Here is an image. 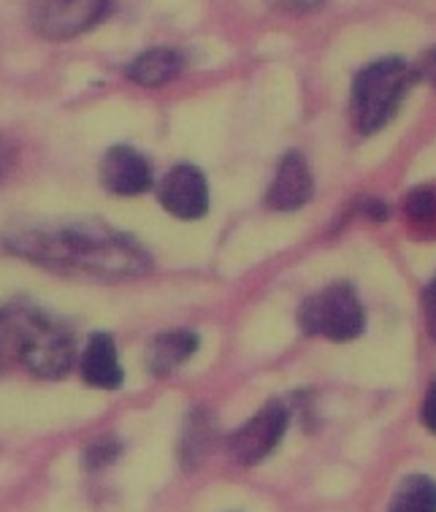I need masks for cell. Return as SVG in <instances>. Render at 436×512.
Masks as SVG:
<instances>
[{
	"label": "cell",
	"mask_w": 436,
	"mask_h": 512,
	"mask_svg": "<svg viewBox=\"0 0 436 512\" xmlns=\"http://www.w3.org/2000/svg\"><path fill=\"white\" fill-rule=\"evenodd\" d=\"M14 160H17V149H14L11 141H6L3 136H0V182L11 174Z\"/></svg>",
	"instance_id": "21"
},
{
	"label": "cell",
	"mask_w": 436,
	"mask_h": 512,
	"mask_svg": "<svg viewBox=\"0 0 436 512\" xmlns=\"http://www.w3.org/2000/svg\"><path fill=\"white\" fill-rule=\"evenodd\" d=\"M388 512H436V483L423 475L407 477L390 499Z\"/></svg>",
	"instance_id": "14"
},
{
	"label": "cell",
	"mask_w": 436,
	"mask_h": 512,
	"mask_svg": "<svg viewBox=\"0 0 436 512\" xmlns=\"http://www.w3.org/2000/svg\"><path fill=\"white\" fill-rule=\"evenodd\" d=\"M101 182L114 196H141L152 187V171L141 152L117 144L103 155Z\"/></svg>",
	"instance_id": "8"
},
{
	"label": "cell",
	"mask_w": 436,
	"mask_h": 512,
	"mask_svg": "<svg viewBox=\"0 0 436 512\" xmlns=\"http://www.w3.org/2000/svg\"><path fill=\"white\" fill-rule=\"evenodd\" d=\"M11 250L57 271H79L106 280L139 277L149 269L147 252L125 233L101 220H60L14 228L6 236Z\"/></svg>",
	"instance_id": "1"
},
{
	"label": "cell",
	"mask_w": 436,
	"mask_h": 512,
	"mask_svg": "<svg viewBox=\"0 0 436 512\" xmlns=\"http://www.w3.org/2000/svg\"><path fill=\"white\" fill-rule=\"evenodd\" d=\"M212 445V426L206 420L204 412H193V418L187 423L185 442H182V458L187 466L201 464V458Z\"/></svg>",
	"instance_id": "15"
},
{
	"label": "cell",
	"mask_w": 436,
	"mask_h": 512,
	"mask_svg": "<svg viewBox=\"0 0 436 512\" xmlns=\"http://www.w3.org/2000/svg\"><path fill=\"white\" fill-rule=\"evenodd\" d=\"M114 0H28V19L49 41L76 38L109 17Z\"/></svg>",
	"instance_id": "5"
},
{
	"label": "cell",
	"mask_w": 436,
	"mask_h": 512,
	"mask_svg": "<svg viewBox=\"0 0 436 512\" xmlns=\"http://www.w3.org/2000/svg\"><path fill=\"white\" fill-rule=\"evenodd\" d=\"M407 215L412 223H431L436 217V196L428 187H418L407 196Z\"/></svg>",
	"instance_id": "17"
},
{
	"label": "cell",
	"mask_w": 436,
	"mask_h": 512,
	"mask_svg": "<svg viewBox=\"0 0 436 512\" xmlns=\"http://www.w3.org/2000/svg\"><path fill=\"white\" fill-rule=\"evenodd\" d=\"M82 377L87 385L101 388V391H114L120 388L125 374H122L120 358H117V345L109 334H95L82 358Z\"/></svg>",
	"instance_id": "10"
},
{
	"label": "cell",
	"mask_w": 436,
	"mask_h": 512,
	"mask_svg": "<svg viewBox=\"0 0 436 512\" xmlns=\"http://www.w3.org/2000/svg\"><path fill=\"white\" fill-rule=\"evenodd\" d=\"M363 307L355 290L344 282L328 285L315 296H309L298 309V326L309 336H323L331 342H350L361 336Z\"/></svg>",
	"instance_id": "3"
},
{
	"label": "cell",
	"mask_w": 436,
	"mask_h": 512,
	"mask_svg": "<svg viewBox=\"0 0 436 512\" xmlns=\"http://www.w3.org/2000/svg\"><path fill=\"white\" fill-rule=\"evenodd\" d=\"M30 315H33V309L25 307L0 309V369L19 364L22 345H25V336H28Z\"/></svg>",
	"instance_id": "13"
},
{
	"label": "cell",
	"mask_w": 436,
	"mask_h": 512,
	"mask_svg": "<svg viewBox=\"0 0 436 512\" xmlns=\"http://www.w3.org/2000/svg\"><path fill=\"white\" fill-rule=\"evenodd\" d=\"M423 307H426V326L428 334L436 339V277L428 282L426 296H423Z\"/></svg>",
	"instance_id": "19"
},
{
	"label": "cell",
	"mask_w": 436,
	"mask_h": 512,
	"mask_svg": "<svg viewBox=\"0 0 436 512\" xmlns=\"http://www.w3.org/2000/svg\"><path fill=\"white\" fill-rule=\"evenodd\" d=\"M312 190H315V182H312V174H309L307 160L301 158L298 152H288L285 158L279 160L266 204L271 209H277V212H296V209L312 201Z\"/></svg>",
	"instance_id": "9"
},
{
	"label": "cell",
	"mask_w": 436,
	"mask_h": 512,
	"mask_svg": "<svg viewBox=\"0 0 436 512\" xmlns=\"http://www.w3.org/2000/svg\"><path fill=\"white\" fill-rule=\"evenodd\" d=\"M74 350V334L63 323H57L52 317L41 315V312L33 309L19 364L30 369L36 377L60 380L74 364Z\"/></svg>",
	"instance_id": "4"
},
{
	"label": "cell",
	"mask_w": 436,
	"mask_h": 512,
	"mask_svg": "<svg viewBox=\"0 0 436 512\" xmlns=\"http://www.w3.org/2000/svg\"><path fill=\"white\" fill-rule=\"evenodd\" d=\"M423 423L431 434H436V380H431L426 401H423Z\"/></svg>",
	"instance_id": "20"
},
{
	"label": "cell",
	"mask_w": 436,
	"mask_h": 512,
	"mask_svg": "<svg viewBox=\"0 0 436 512\" xmlns=\"http://www.w3.org/2000/svg\"><path fill=\"white\" fill-rule=\"evenodd\" d=\"M160 204L168 215L179 220H198L209 209V187L206 177L190 163H179L160 182Z\"/></svg>",
	"instance_id": "7"
},
{
	"label": "cell",
	"mask_w": 436,
	"mask_h": 512,
	"mask_svg": "<svg viewBox=\"0 0 436 512\" xmlns=\"http://www.w3.org/2000/svg\"><path fill=\"white\" fill-rule=\"evenodd\" d=\"M117 456H120V445H117L114 439H98L93 445L84 447V469H87V472H101V469H106L109 464H114Z\"/></svg>",
	"instance_id": "16"
},
{
	"label": "cell",
	"mask_w": 436,
	"mask_h": 512,
	"mask_svg": "<svg viewBox=\"0 0 436 512\" xmlns=\"http://www.w3.org/2000/svg\"><path fill=\"white\" fill-rule=\"evenodd\" d=\"M198 336L190 331H171L155 336L147 347V369L155 377H168L198 350Z\"/></svg>",
	"instance_id": "12"
},
{
	"label": "cell",
	"mask_w": 436,
	"mask_h": 512,
	"mask_svg": "<svg viewBox=\"0 0 436 512\" xmlns=\"http://www.w3.org/2000/svg\"><path fill=\"white\" fill-rule=\"evenodd\" d=\"M182 71H185V55L177 49L158 47L141 52L125 74L130 82L141 84V87H163V84L174 82Z\"/></svg>",
	"instance_id": "11"
},
{
	"label": "cell",
	"mask_w": 436,
	"mask_h": 512,
	"mask_svg": "<svg viewBox=\"0 0 436 512\" xmlns=\"http://www.w3.org/2000/svg\"><path fill=\"white\" fill-rule=\"evenodd\" d=\"M288 407H282L279 401L266 404L258 415H252L242 429L233 431V437L228 439V450L231 456L244 466L260 464L263 458H269L274 453V447L279 445V439L285 437L288 431Z\"/></svg>",
	"instance_id": "6"
},
{
	"label": "cell",
	"mask_w": 436,
	"mask_h": 512,
	"mask_svg": "<svg viewBox=\"0 0 436 512\" xmlns=\"http://www.w3.org/2000/svg\"><path fill=\"white\" fill-rule=\"evenodd\" d=\"M271 9L285 11V14H307L315 11L317 6H323V0H269Z\"/></svg>",
	"instance_id": "18"
},
{
	"label": "cell",
	"mask_w": 436,
	"mask_h": 512,
	"mask_svg": "<svg viewBox=\"0 0 436 512\" xmlns=\"http://www.w3.org/2000/svg\"><path fill=\"white\" fill-rule=\"evenodd\" d=\"M412 84V71L401 57H385L366 66L353 82V120L361 133H377L399 112Z\"/></svg>",
	"instance_id": "2"
},
{
	"label": "cell",
	"mask_w": 436,
	"mask_h": 512,
	"mask_svg": "<svg viewBox=\"0 0 436 512\" xmlns=\"http://www.w3.org/2000/svg\"><path fill=\"white\" fill-rule=\"evenodd\" d=\"M418 76L420 79H426L431 87H436V47L428 49L423 60H420V68H418Z\"/></svg>",
	"instance_id": "22"
}]
</instances>
